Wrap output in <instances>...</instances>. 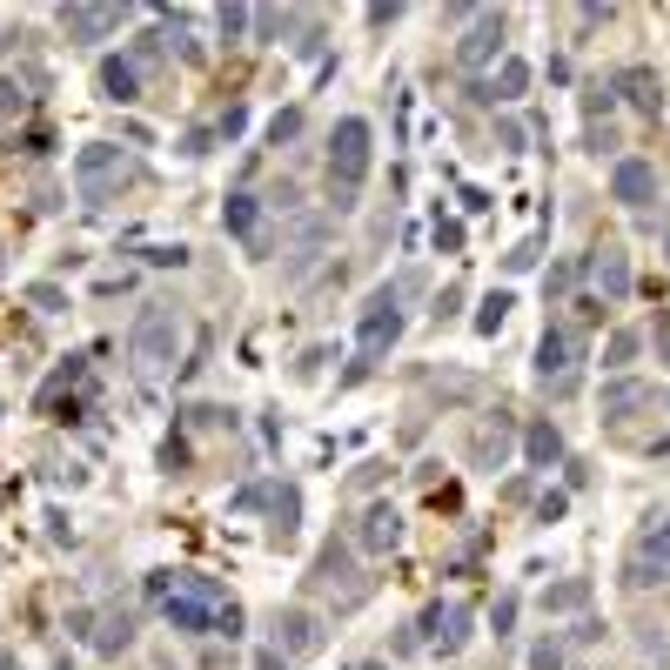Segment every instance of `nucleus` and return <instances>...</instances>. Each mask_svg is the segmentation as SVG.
Returning a JSON list of instances; mask_svg holds the SVG:
<instances>
[{
	"label": "nucleus",
	"mask_w": 670,
	"mask_h": 670,
	"mask_svg": "<svg viewBox=\"0 0 670 670\" xmlns=\"http://www.w3.org/2000/svg\"><path fill=\"white\" fill-rule=\"evenodd\" d=\"M496 141H503V148L516 155V148H523V128H516V121H496Z\"/></svg>",
	"instance_id": "nucleus-38"
},
{
	"label": "nucleus",
	"mask_w": 670,
	"mask_h": 670,
	"mask_svg": "<svg viewBox=\"0 0 670 670\" xmlns=\"http://www.w3.org/2000/svg\"><path fill=\"white\" fill-rule=\"evenodd\" d=\"M128 349L141 369H168L181 349V315L168 309V302H148V309L134 315V335H128Z\"/></svg>",
	"instance_id": "nucleus-2"
},
{
	"label": "nucleus",
	"mask_w": 670,
	"mask_h": 670,
	"mask_svg": "<svg viewBox=\"0 0 670 670\" xmlns=\"http://www.w3.org/2000/svg\"><path fill=\"white\" fill-rule=\"evenodd\" d=\"M195 423L201 429H228V423H235V409H215V402H208V409H195Z\"/></svg>",
	"instance_id": "nucleus-36"
},
{
	"label": "nucleus",
	"mask_w": 670,
	"mask_h": 670,
	"mask_svg": "<svg viewBox=\"0 0 670 670\" xmlns=\"http://www.w3.org/2000/svg\"><path fill=\"white\" fill-rule=\"evenodd\" d=\"M356 543L369 550V557H382V550H396V543H402V516H396V503H369V510H362V530H356Z\"/></svg>",
	"instance_id": "nucleus-10"
},
{
	"label": "nucleus",
	"mask_w": 670,
	"mask_h": 670,
	"mask_svg": "<svg viewBox=\"0 0 670 670\" xmlns=\"http://www.w3.org/2000/svg\"><path fill=\"white\" fill-rule=\"evenodd\" d=\"M503 34H510V21H503V14H476V21H469V34L456 41V61H463V67H490L496 54H503Z\"/></svg>",
	"instance_id": "nucleus-7"
},
{
	"label": "nucleus",
	"mask_w": 670,
	"mask_h": 670,
	"mask_svg": "<svg viewBox=\"0 0 670 670\" xmlns=\"http://www.w3.org/2000/svg\"><path fill=\"white\" fill-rule=\"evenodd\" d=\"M161 590H175V597H195V603H208V610L235 603V597L222 590V583H215V577H201V570H168V577H161Z\"/></svg>",
	"instance_id": "nucleus-13"
},
{
	"label": "nucleus",
	"mask_w": 670,
	"mask_h": 670,
	"mask_svg": "<svg viewBox=\"0 0 670 670\" xmlns=\"http://www.w3.org/2000/svg\"><path fill=\"white\" fill-rule=\"evenodd\" d=\"M650 402V389L637 376H617L610 389H603V416H630V409H644Z\"/></svg>",
	"instance_id": "nucleus-20"
},
{
	"label": "nucleus",
	"mask_w": 670,
	"mask_h": 670,
	"mask_svg": "<svg viewBox=\"0 0 670 670\" xmlns=\"http://www.w3.org/2000/svg\"><path fill=\"white\" fill-rule=\"evenodd\" d=\"M128 21V7H61V34L67 41H101Z\"/></svg>",
	"instance_id": "nucleus-9"
},
{
	"label": "nucleus",
	"mask_w": 670,
	"mask_h": 670,
	"mask_svg": "<svg viewBox=\"0 0 670 670\" xmlns=\"http://www.w3.org/2000/svg\"><path fill=\"white\" fill-rule=\"evenodd\" d=\"M469 624H476V610H469L463 597H449V603H429V610H423L416 637H429V644H443V650H463L469 644Z\"/></svg>",
	"instance_id": "nucleus-5"
},
{
	"label": "nucleus",
	"mask_w": 670,
	"mask_h": 670,
	"mask_svg": "<svg viewBox=\"0 0 670 670\" xmlns=\"http://www.w3.org/2000/svg\"><path fill=\"white\" fill-rule=\"evenodd\" d=\"M255 27H262V34H289V14H275V7H262V14H255Z\"/></svg>",
	"instance_id": "nucleus-37"
},
{
	"label": "nucleus",
	"mask_w": 670,
	"mask_h": 670,
	"mask_svg": "<svg viewBox=\"0 0 670 670\" xmlns=\"http://www.w3.org/2000/svg\"><path fill=\"white\" fill-rule=\"evenodd\" d=\"M275 650L282 657H315L322 650V617L315 610H302V603H289V610H275Z\"/></svg>",
	"instance_id": "nucleus-6"
},
{
	"label": "nucleus",
	"mask_w": 670,
	"mask_h": 670,
	"mask_svg": "<svg viewBox=\"0 0 670 670\" xmlns=\"http://www.w3.org/2000/svg\"><path fill=\"white\" fill-rule=\"evenodd\" d=\"M356 670H389V664H356Z\"/></svg>",
	"instance_id": "nucleus-44"
},
{
	"label": "nucleus",
	"mask_w": 670,
	"mask_h": 670,
	"mask_svg": "<svg viewBox=\"0 0 670 670\" xmlns=\"http://www.w3.org/2000/svg\"><path fill=\"white\" fill-rule=\"evenodd\" d=\"M503 315H510V295L496 289L490 302H483V315H476V329H483V335H496V329H503Z\"/></svg>",
	"instance_id": "nucleus-27"
},
{
	"label": "nucleus",
	"mask_w": 670,
	"mask_h": 670,
	"mask_svg": "<svg viewBox=\"0 0 670 670\" xmlns=\"http://www.w3.org/2000/svg\"><path fill=\"white\" fill-rule=\"evenodd\" d=\"M255 670H289V657H282V650H262V657H255Z\"/></svg>",
	"instance_id": "nucleus-40"
},
{
	"label": "nucleus",
	"mask_w": 670,
	"mask_h": 670,
	"mask_svg": "<svg viewBox=\"0 0 670 670\" xmlns=\"http://www.w3.org/2000/svg\"><path fill=\"white\" fill-rule=\"evenodd\" d=\"M128 175H134V168L121 161V148H101V141H94V148H81V155H74L81 201H108V188H114V181H128Z\"/></svg>",
	"instance_id": "nucleus-4"
},
{
	"label": "nucleus",
	"mask_w": 670,
	"mask_h": 670,
	"mask_svg": "<svg viewBox=\"0 0 670 670\" xmlns=\"http://www.w3.org/2000/svg\"><path fill=\"white\" fill-rule=\"evenodd\" d=\"M583 603H590V583H583V577L550 583V590H543V610H583Z\"/></svg>",
	"instance_id": "nucleus-24"
},
{
	"label": "nucleus",
	"mask_w": 670,
	"mask_h": 670,
	"mask_svg": "<svg viewBox=\"0 0 670 670\" xmlns=\"http://www.w3.org/2000/svg\"><path fill=\"white\" fill-rule=\"evenodd\" d=\"M664 248H670V235H664Z\"/></svg>",
	"instance_id": "nucleus-45"
},
{
	"label": "nucleus",
	"mask_w": 670,
	"mask_h": 670,
	"mask_svg": "<svg viewBox=\"0 0 670 670\" xmlns=\"http://www.w3.org/2000/svg\"><path fill=\"white\" fill-rule=\"evenodd\" d=\"M563 664V644H536L530 650V670H557Z\"/></svg>",
	"instance_id": "nucleus-34"
},
{
	"label": "nucleus",
	"mask_w": 670,
	"mask_h": 670,
	"mask_svg": "<svg viewBox=\"0 0 670 670\" xmlns=\"http://www.w3.org/2000/svg\"><path fill=\"white\" fill-rule=\"evenodd\" d=\"M295 128H302V114H295V108H289V114H275V121H268V141H275V148H282V141H289Z\"/></svg>",
	"instance_id": "nucleus-32"
},
{
	"label": "nucleus",
	"mask_w": 670,
	"mask_h": 670,
	"mask_svg": "<svg viewBox=\"0 0 670 670\" xmlns=\"http://www.w3.org/2000/svg\"><path fill=\"white\" fill-rule=\"evenodd\" d=\"M0 670H21V664H14V657H0Z\"/></svg>",
	"instance_id": "nucleus-43"
},
{
	"label": "nucleus",
	"mask_w": 670,
	"mask_h": 670,
	"mask_svg": "<svg viewBox=\"0 0 670 670\" xmlns=\"http://www.w3.org/2000/svg\"><path fill=\"white\" fill-rule=\"evenodd\" d=\"M610 195L624 201V208H650V201H657V168H650V161H617V168H610Z\"/></svg>",
	"instance_id": "nucleus-8"
},
{
	"label": "nucleus",
	"mask_w": 670,
	"mask_h": 670,
	"mask_svg": "<svg viewBox=\"0 0 670 670\" xmlns=\"http://www.w3.org/2000/svg\"><path fill=\"white\" fill-rule=\"evenodd\" d=\"M516 94H530V61H503L490 81V101H516Z\"/></svg>",
	"instance_id": "nucleus-23"
},
{
	"label": "nucleus",
	"mask_w": 670,
	"mask_h": 670,
	"mask_svg": "<svg viewBox=\"0 0 670 670\" xmlns=\"http://www.w3.org/2000/svg\"><path fill=\"white\" fill-rule=\"evenodd\" d=\"M27 108V94H21V81H0V114H21Z\"/></svg>",
	"instance_id": "nucleus-35"
},
{
	"label": "nucleus",
	"mask_w": 670,
	"mask_h": 670,
	"mask_svg": "<svg viewBox=\"0 0 670 670\" xmlns=\"http://www.w3.org/2000/svg\"><path fill=\"white\" fill-rule=\"evenodd\" d=\"M248 21H255L248 7H222V34H228V41H235V34H248Z\"/></svg>",
	"instance_id": "nucleus-33"
},
{
	"label": "nucleus",
	"mask_w": 670,
	"mask_h": 670,
	"mask_svg": "<svg viewBox=\"0 0 670 670\" xmlns=\"http://www.w3.org/2000/svg\"><path fill=\"white\" fill-rule=\"evenodd\" d=\"M7 47H14V34H7V27H0V54H7Z\"/></svg>",
	"instance_id": "nucleus-42"
},
{
	"label": "nucleus",
	"mask_w": 670,
	"mask_h": 670,
	"mask_svg": "<svg viewBox=\"0 0 670 670\" xmlns=\"http://www.w3.org/2000/svg\"><path fill=\"white\" fill-rule=\"evenodd\" d=\"M268 516H275V523H268L275 543H289L295 523H302V490H295V483H275V490H268Z\"/></svg>",
	"instance_id": "nucleus-15"
},
{
	"label": "nucleus",
	"mask_w": 670,
	"mask_h": 670,
	"mask_svg": "<svg viewBox=\"0 0 670 670\" xmlns=\"http://www.w3.org/2000/svg\"><path fill=\"white\" fill-rule=\"evenodd\" d=\"M597 275H603V295H610V302H624V295H630V262H624V248H603V255H597Z\"/></svg>",
	"instance_id": "nucleus-21"
},
{
	"label": "nucleus",
	"mask_w": 670,
	"mask_h": 670,
	"mask_svg": "<svg viewBox=\"0 0 670 670\" xmlns=\"http://www.w3.org/2000/svg\"><path fill=\"white\" fill-rule=\"evenodd\" d=\"M610 88L624 94L630 108H644V114H657V108H664V88H657V74H650V67H624V74H617Z\"/></svg>",
	"instance_id": "nucleus-14"
},
{
	"label": "nucleus",
	"mask_w": 670,
	"mask_h": 670,
	"mask_svg": "<svg viewBox=\"0 0 670 670\" xmlns=\"http://www.w3.org/2000/svg\"><path fill=\"white\" fill-rule=\"evenodd\" d=\"M161 610H168V624L175 630H215V617H222V610H208V603H195V597H175V590H168V597H161Z\"/></svg>",
	"instance_id": "nucleus-16"
},
{
	"label": "nucleus",
	"mask_w": 670,
	"mask_h": 670,
	"mask_svg": "<svg viewBox=\"0 0 670 670\" xmlns=\"http://www.w3.org/2000/svg\"><path fill=\"white\" fill-rule=\"evenodd\" d=\"M429 242L443 248V255H456V248H463V222H449V215H436V228H429Z\"/></svg>",
	"instance_id": "nucleus-28"
},
{
	"label": "nucleus",
	"mask_w": 670,
	"mask_h": 670,
	"mask_svg": "<svg viewBox=\"0 0 670 670\" xmlns=\"http://www.w3.org/2000/svg\"><path fill=\"white\" fill-rule=\"evenodd\" d=\"M94 650H101V657H114V650H128L134 644V617L128 610H108V617H94Z\"/></svg>",
	"instance_id": "nucleus-17"
},
{
	"label": "nucleus",
	"mask_w": 670,
	"mask_h": 670,
	"mask_svg": "<svg viewBox=\"0 0 670 670\" xmlns=\"http://www.w3.org/2000/svg\"><path fill=\"white\" fill-rule=\"evenodd\" d=\"M222 228H228V235H235V242H248V248H255V255H262V201H255V195H228V208H222Z\"/></svg>",
	"instance_id": "nucleus-12"
},
{
	"label": "nucleus",
	"mask_w": 670,
	"mask_h": 670,
	"mask_svg": "<svg viewBox=\"0 0 670 670\" xmlns=\"http://www.w3.org/2000/svg\"><path fill=\"white\" fill-rule=\"evenodd\" d=\"M510 624H516V597H496V637H503Z\"/></svg>",
	"instance_id": "nucleus-39"
},
{
	"label": "nucleus",
	"mask_w": 670,
	"mask_h": 670,
	"mask_svg": "<svg viewBox=\"0 0 670 670\" xmlns=\"http://www.w3.org/2000/svg\"><path fill=\"white\" fill-rule=\"evenodd\" d=\"M644 563H657V570L670 563V523H664V530H650V536H644Z\"/></svg>",
	"instance_id": "nucleus-30"
},
{
	"label": "nucleus",
	"mask_w": 670,
	"mask_h": 670,
	"mask_svg": "<svg viewBox=\"0 0 670 670\" xmlns=\"http://www.w3.org/2000/svg\"><path fill=\"white\" fill-rule=\"evenodd\" d=\"M342 577H349V550H342V543H329V550L315 557V583H342Z\"/></svg>",
	"instance_id": "nucleus-26"
},
{
	"label": "nucleus",
	"mask_w": 670,
	"mask_h": 670,
	"mask_svg": "<svg viewBox=\"0 0 670 670\" xmlns=\"http://www.w3.org/2000/svg\"><path fill=\"white\" fill-rule=\"evenodd\" d=\"M523 456H530V469H550L563 456V436H557V423H530L523 429Z\"/></svg>",
	"instance_id": "nucleus-19"
},
{
	"label": "nucleus",
	"mask_w": 670,
	"mask_h": 670,
	"mask_svg": "<svg viewBox=\"0 0 670 670\" xmlns=\"http://www.w3.org/2000/svg\"><path fill=\"white\" fill-rule=\"evenodd\" d=\"M101 94H108V101H134V94H141V67L121 61V54L101 61Z\"/></svg>",
	"instance_id": "nucleus-18"
},
{
	"label": "nucleus",
	"mask_w": 670,
	"mask_h": 670,
	"mask_svg": "<svg viewBox=\"0 0 670 670\" xmlns=\"http://www.w3.org/2000/svg\"><path fill=\"white\" fill-rule=\"evenodd\" d=\"M637 349H644V335H637V329H617L610 342H603V362H610V369H624Z\"/></svg>",
	"instance_id": "nucleus-25"
},
{
	"label": "nucleus",
	"mask_w": 670,
	"mask_h": 670,
	"mask_svg": "<svg viewBox=\"0 0 670 670\" xmlns=\"http://www.w3.org/2000/svg\"><path fill=\"white\" fill-rule=\"evenodd\" d=\"M536 376L550 382V376H577V342H570V329H557V322H550V329H543V342H536Z\"/></svg>",
	"instance_id": "nucleus-11"
},
{
	"label": "nucleus",
	"mask_w": 670,
	"mask_h": 670,
	"mask_svg": "<svg viewBox=\"0 0 670 670\" xmlns=\"http://www.w3.org/2000/svg\"><path fill=\"white\" fill-rule=\"evenodd\" d=\"M396 335H402V309H396V295L382 289L369 309H362V329H356V342H362V362H356V376L369 369V362L382 356V349H396Z\"/></svg>",
	"instance_id": "nucleus-3"
},
{
	"label": "nucleus",
	"mask_w": 670,
	"mask_h": 670,
	"mask_svg": "<svg viewBox=\"0 0 670 670\" xmlns=\"http://www.w3.org/2000/svg\"><path fill=\"white\" fill-rule=\"evenodd\" d=\"M369 175V121L349 114V121H335V141H329V195H335V215L342 208H356V188Z\"/></svg>",
	"instance_id": "nucleus-1"
},
{
	"label": "nucleus",
	"mask_w": 670,
	"mask_h": 670,
	"mask_svg": "<svg viewBox=\"0 0 670 670\" xmlns=\"http://www.w3.org/2000/svg\"><path fill=\"white\" fill-rule=\"evenodd\" d=\"M583 108H590V114H610V108H617V88L590 81V88H583Z\"/></svg>",
	"instance_id": "nucleus-31"
},
{
	"label": "nucleus",
	"mask_w": 670,
	"mask_h": 670,
	"mask_svg": "<svg viewBox=\"0 0 670 670\" xmlns=\"http://www.w3.org/2000/svg\"><path fill=\"white\" fill-rule=\"evenodd\" d=\"M536 255H543V235H530V242H516L503 262H510V275H523V268H536Z\"/></svg>",
	"instance_id": "nucleus-29"
},
{
	"label": "nucleus",
	"mask_w": 670,
	"mask_h": 670,
	"mask_svg": "<svg viewBox=\"0 0 670 670\" xmlns=\"http://www.w3.org/2000/svg\"><path fill=\"white\" fill-rule=\"evenodd\" d=\"M503 456H510V416H496V423H483V436H476V463L503 469Z\"/></svg>",
	"instance_id": "nucleus-22"
},
{
	"label": "nucleus",
	"mask_w": 670,
	"mask_h": 670,
	"mask_svg": "<svg viewBox=\"0 0 670 670\" xmlns=\"http://www.w3.org/2000/svg\"><path fill=\"white\" fill-rule=\"evenodd\" d=\"M657 356L670 362V315H664V322H657Z\"/></svg>",
	"instance_id": "nucleus-41"
}]
</instances>
